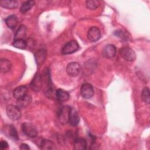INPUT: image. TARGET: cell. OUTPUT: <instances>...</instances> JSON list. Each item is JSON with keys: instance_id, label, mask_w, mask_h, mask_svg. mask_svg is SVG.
Returning <instances> with one entry per match:
<instances>
[{"instance_id": "30bf717a", "label": "cell", "mask_w": 150, "mask_h": 150, "mask_svg": "<svg viewBox=\"0 0 150 150\" xmlns=\"http://www.w3.org/2000/svg\"><path fill=\"white\" fill-rule=\"evenodd\" d=\"M117 52V49L115 46L114 45H108L105 46L103 51H102V55L104 57L107 59L112 58L115 56Z\"/></svg>"}, {"instance_id": "484cf974", "label": "cell", "mask_w": 150, "mask_h": 150, "mask_svg": "<svg viewBox=\"0 0 150 150\" xmlns=\"http://www.w3.org/2000/svg\"><path fill=\"white\" fill-rule=\"evenodd\" d=\"M141 98L144 102L146 104H149L150 101V96H149V88L145 87L143 88L141 93Z\"/></svg>"}, {"instance_id": "ac0fdd59", "label": "cell", "mask_w": 150, "mask_h": 150, "mask_svg": "<svg viewBox=\"0 0 150 150\" xmlns=\"http://www.w3.org/2000/svg\"><path fill=\"white\" fill-rule=\"evenodd\" d=\"M5 21L7 26L11 29L15 28L18 23V18L15 15H9L5 19Z\"/></svg>"}, {"instance_id": "3957f363", "label": "cell", "mask_w": 150, "mask_h": 150, "mask_svg": "<svg viewBox=\"0 0 150 150\" xmlns=\"http://www.w3.org/2000/svg\"><path fill=\"white\" fill-rule=\"evenodd\" d=\"M120 53L121 56L125 60L128 62H133L136 59V54L135 52L129 47H123L120 49Z\"/></svg>"}, {"instance_id": "603a6c76", "label": "cell", "mask_w": 150, "mask_h": 150, "mask_svg": "<svg viewBox=\"0 0 150 150\" xmlns=\"http://www.w3.org/2000/svg\"><path fill=\"white\" fill-rule=\"evenodd\" d=\"M26 30H27L26 27L25 25H21L15 33L14 40L23 39V38L26 35Z\"/></svg>"}, {"instance_id": "ba28073f", "label": "cell", "mask_w": 150, "mask_h": 150, "mask_svg": "<svg viewBox=\"0 0 150 150\" xmlns=\"http://www.w3.org/2000/svg\"><path fill=\"white\" fill-rule=\"evenodd\" d=\"M4 132L8 138L15 141H18L19 139L18 132L15 127L12 125H8L4 127Z\"/></svg>"}, {"instance_id": "7a4b0ae2", "label": "cell", "mask_w": 150, "mask_h": 150, "mask_svg": "<svg viewBox=\"0 0 150 150\" xmlns=\"http://www.w3.org/2000/svg\"><path fill=\"white\" fill-rule=\"evenodd\" d=\"M22 130L26 135L30 138H35L38 135V130L36 127L30 122L22 124Z\"/></svg>"}, {"instance_id": "9a60e30c", "label": "cell", "mask_w": 150, "mask_h": 150, "mask_svg": "<svg viewBox=\"0 0 150 150\" xmlns=\"http://www.w3.org/2000/svg\"><path fill=\"white\" fill-rule=\"evenodd\" d=\"M32 101L31 97L27 94L25 96L17 100L16 105L20 108H25L27 107Z\"/></svg>"}, {"instance_id": "4fadbf2b", "label": "cell", "mask_w": 150, "mask_h": 150, "mask_svg": "<svg viewBox=\"0 0 150 150\" xmlns=\"http://www.w3.org/2000/svg\"><path fill=\"white\" fill-rule=\"evenodd\" d=\"M28 94V88L25 86H21L16 87L13 91V96L18 100Z\"/></svg>"}, {"instance_id": "f1b7e54d", "label": "cell", "mask_w": 150, "mask_h": 150, "mask_svg": "<svg viewBox=\"0 0 150 150\" xmlns=\"http://www.w3.org/2000/svg\"><path fill=\"white\" fill-rule=\"evenodd\" d=\"M20 149L21 150H28L29 149V146H28V145L26 144H22L20 146H19Z\"/></svg>"}, {"instance_id": "6da1fadb", "label": "cell", "mask_w": 150, "mask_h": 150, "mask_svg": "<svg viewBox=\"0 0 150 150\" xmlns=\"http://www.w3.org/2000/svg\"><path fill=\"white\" fill-rule=\"evenodd\" d=\"M6 112L8 117L12 120L16 121L21 117V108L17 105L10 104L7 105L6 108Z\"/></svg>"}, {"instance_id": "cb8c5ba5", "label": "cell", "mask_w": 150, "mask_h": 150, "mask_svg": "<svg viewBox=\"0 0 150 150\" xmlns=\"http://www.w3.org/2000/svg\"><path fill=\"white\" fill-rule=\"evenodd\" d=\"M12 45L16 48L20 49H24L27 46V42L23 39H15L14 40Z\"/></svg>"}, {"instance_id": "ffe728a7", "label": "cell", "mask_w": 150, "mask_h": 150, "mask_svg": "<svg viewBox=\"0 0 150 150\" xmlns=\"http://www.w3.org/2000/svg\"><path fill=\"white\" fill-rule=\"evenodd\" d=\"M12 67L11 62L5 58L1 59L0 60V70L1 72L6 73L9 71Z\"/></svg>"}, {"instance_id": "52a82bcc", "label": "cell", "mask_w": 150, "mask_h": 150, "mask_svg": "<svg viewBox=\"0 0 150 150\" xmlns=\"http://www.w3.org/2000/svg\"><path fill=\"white\" fill-rule=\"evenodd\" d=\"M80 65L77 62H71L69 63L66 67L67 74L71 77H76L80 72Z\"/></svg>"}, {"instance_id": "e0dca14e", "label": "cell", "mask_w": 150, "mask_h": 150, "mask_svg": "<svg viewBox=\"0 0 150 150\" xmlns=\"http://www.w3.org/2000/svg\"><path fill=\"white\" fill-rule=\"evenodd\" d=\"M0 5L4 8L14 9L18 6L19 2L16 0H1Z\"/></svg>"}, {"instance_id": "8fae6325", "label": "cell", "mask_w": 150, "mask_h": 150, "mask_svg": "<svg viewBox=\"0 0 150 150\" xmlns=\"http://www.w3.org/2000/svg\"><path fill=\"white\" fill-rule=\"evenodd\" d=\"M80 122V117L77 111L74 108L71 107L69 117V122L70 125L73 127L77 126Z\"/></svg>"}, {"instance_id": "7c38bea8", "label": "cell", "mask_w": 150, "mask_h": 150, "mask_svg": "<svg viewBox=\"0 0 150 150\" xmlns=\"http://www.w3.org/2000/svg\"><path fill=\"white\" fill-rule=\"evenodd\" d=\"M47 56V51L45 49H40L35 53V59L38 65H41L45 62Z\"/></svg>"}, {"instance_id": "4316f807", "label": "cell", "mask_w": 150, "mask_h": 150, "mask_svg": "<svg viewBox=\"0 0 150 150\" xmlns=\"http://www.w3.org/2000/svg\"><path fill=\"white\" fill-rule=\"evenodd\" d=\"M114 35L117 37H118L121 40H126L128 38L127 33L125 32H124L122 30H117L114 32Z\"/></svg>"}, {"instance_id": "5bb4252c", "label": "cell", "mask_w": 150, "mask_h": 150, "mask_svg": "<svg viewBox=\"0 0 150 150\" xmlns=\"http://www.w3.org/2000/svg\"><path fill=\"white\" fill-rule=\"evenodd\" d=\"M42 80L40 75L39 74H36L30 84V86L32 90L36 91H39L42 87Z\"/></svg>"}, {"instance_id": "8992f818", "label": "cell", "mask_w": 150, "mask_h": 150, "mask_svg": "<svg viewBox=\"0 0 150 150\" xmlns=\"http://www.w3.org/2000/svg\"><path fill=\"white\" fill-rule=\"evenodd\" d=\"M71 107L66 105L63 107L59 112V120L62 124H66L69 122V117Z\"/></svg>"}, {"instance_id": "9c48e42d", "label": "cell", "mask_w": 150, "mask_h": 150, "mask_svg": "<svg viewBox=\"0 0 150 150\" xmlns=\"http://www.w3.org/2000/svg\"><path fill=\"white\" fill-rule=\"evenodd\" d=\"M101 36L100 29L96 26L91 27L87 33V38L88 40L92 42L97 41Z\"/></svg>"}, {"instance_id": "2e32d148", "label": "cell", "mask_w": 150, "mask_h": 150, "mask_svg": "<svg viewBox=\"0 0 150 150\" xmlns=\"http://www.w3.org/2000/svg\"><path fill=\"white\" fill-rule=\"evenodd\" d=\"M56 97L58 101L60 102H64L69 100L70 95L67 91L62 88H59L56 90Z\"/></svg>"}, {"instance_id": "5b68a950", "label": "cell", "mask_w": 150, "mask_h": 150, "mask_svg": "<svg viewBox=\"0 0 150 150\" xmlns=\"http://www.w3.org/2000/svg\"><path fill=\"white\" fill-rule=\"evenodd\" d=\"M80 93L83 98L85 99H90L94 95L93 87L90 83H84L80 89Z\"/></svg>"}, {"instance_id": "83f0119b", "label": "cell", "mask_w": 150, "mask_h": 150, "mask_svg": "<svg viewBox=\"0 0 150 150\" xmlns=\"http://www.w3.org/2000/svg\"><path fill=\"white\" fill-rule=\"evenodd\" d=\"M8 147V144L6 141L2 140L0 142V149H5Z\"/></svg>"}, {"instance_id": "44dd1931", "label": "cell", "mask_w": 150, "mask_h": 150, "mask_svg": "<svg viewBox=\"0 0 150 150\" xmlns=\"http://www.w3.org/2000/svg\"><path fill=\"white\" fill-rule=\"evenodd\" d=\"M39 146L42 149H54L56 148L53 142L49 139H42Z\"/></svg>"}, {"instance_id": "277c9868", "label": "cell", "mask_w": 150, "mask_h": 150, "mask_svg": "<svg viewBox=\"0 0 150 150\" xmlns=\"http://www.w3.org/2000/svg\"><path fill=\"white\" fill-rule=\"evenodd\" d=\"M79 49V45L77 42L75 40H72L67 42L62 48V52L64 54H72Z\"/></svg>"}, {"instance_id": "7402d4cb", "label": "cell", "mask_w": 150, "mask_h": 150, "mask_svg": "<svg viewBox=\"0 0 150 150\" xmlns=\"http://www.w3.org/2000/svg\"><path fill=\"white\" fill-rule=\"evenodd\" d=\"M35 4L34 1H25L21 6L20 11L22 13H25L29 11Z\"/></svg>"}, {"instance_id": "d6986e66", "label": "cell", "mask_w": 150, "mask_h": 150, "mask_svg": "<svg viewBox=\"0 0 150 150\" xmlns=\"http://www.w3.org/2000/svg\"><path fill=\"white\" fill-rule=\"evenodd\" d=\"M73 146L76 150H84L87 148V142L83 138H77L74 141Z\"/></svg>"}, {"instance_id": "d4e9b609", "label": "cell", "mask_w": 150, "mask_h": 150, "mask_svg": "<svg viewBox=\"0 0 150 150\" xmlns=\"http://www.w3.org/2000/svg\"><path fill=\"white\" fill-rule=\"evenodd\" d=\"M100 5V2L97 0H88L86 2V7L90 10L97 9Z\"/></svg>"}]
</instances>
